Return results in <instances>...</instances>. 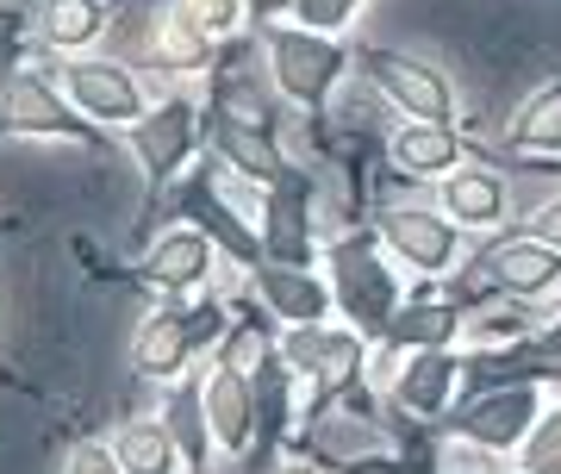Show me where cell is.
<instances>
[{"label": "cell", "instance_id": "1", "mask_svg": "<svg viewBox=\"0 0 561 474\" xmlns=\"http://www.w3.org/2000/svg\"><path fill=\"white\" fill-rule=\"evenodd\" d=\"M331 269H337V294H343V313L356 318V325H393V281H387V269L375 257H368V244H337V257H331Z\"/></svg>", "mask_w": 561, "mask_h": 474}, {"label": "cell", "instance_id": "2", "mask_svg": "<svg viewBox=\"0 0 561 474\" xmlns=\"http://www.w3.org/2000/svg\"><path fill=\"white\" fill-rule=\"evenodd\" d=\"M368 76L381 81L405 113L431 119V125H449V88H443V76H431L424 63L393 57V50H368Z\"/></svg>", "mask_w": 561, "mask_h": 474}, {"label": "cell", "instance_id": "3", "mask_svg": "<svg viewBox=\"0 0 561 474\" xmlns=\"http://www.w3.org/2000/svg\"><path fill=\"white\" fill-rule=\"evenodd\" d=\"M268 50H275V76H280V88L294 100H319L331 81H337V50L324 38H306V32H275L268 38Z\"/></svg>", "mask_w": 561, "mask_h": 474}, {"label": "cell", "instance_id": "4", "mask_svg": "<svg viewBox=\"0 0 561 474\" xmlns=\"http://www.w3.org/2000/svg\"><path fill=\"white\" fill-rule=\"evenodd\" d=\"M187 144H194V113L187 106H162V113H150L138 125V157L144 169H150V181H169L181 169V157H187Z\"/></svg>", "mask_w": 561, "mask_h": 474}, {"label": "cell", "instance_id": "5", "mask_svg": "<svg viewBox=\"0 0 561 474\" xmlns=\"http://www.w3.org/2000/svg\"><path fill=\"white\" fill-rule=\"evenodd\" d=\"M268 257L287 262V269L312 257V232H306V181L300 176L275 181V200H268Z\"/></svg>", "mask_w": 561, "mask_h": 474}, {"label": "cell", "instance_id": "6", "mask_svg": "<svg viewBox=\"0 0 561 474\" xmlns=\"http://www.w3.org/2000/svg\"><path fill=\"white\" fill-rule=\"evenodd\" d=\"M530 413H537V394H530V387H505V394H486L481 406H468V413H461V431L505 450V443H518V437L530 431Z\"/></svg>", "mask_w": 561, "mask_h": 474}, {"label": "cell", "instance_id": "7", "mask_svg": "<svg viewBox=\"0 0 561 474\" xmlns=\"http://www.w3.org/2000/svg\"><path fill=\"white\" fill-rule=\"evenodd\" d=\"M256 281H262V300L280 318H294V325H319L324 318V287L312 275L287 269V262H256Z\"/></svg>", "mask_w": 561, "mask_h": 474}, {"label": "cell", "instance_id": "8", "mask_svg": "<svg viewBox=\"0 0 561 474\" xmlns=\"http://www.w3.org/2000/svg\"><path fill=\"white\" fill-rule=\"evenodd\" d=\"M387 237H393L400 257L419 262V269H443V262L456 257V232H449L443 218H431V213H405V206H393V213H387Z\"/></svg>", "mask_w": 561, "mask_h": 474}, {"label": "cell", "instance_id": "9", "mask_svg": "<svg viewBox=\"0 0 561 474\" xmlns=\"http://www.w3.org/2000/svg\"><path fill=\"white\" fill-rule=\"evenodd\" d=\"M69 88H76V100L88 113L138 119V88H131V76H119L113 63H76V69H69Z\"/></svg>", "mask_w": 561, "mask_h": 474}, {"label": "cell", "instance_id": "10", "mask_svg": "<svg viewBox=\"0 0 561 474\" xmlns=\"http://www.w3.org/2000/svg\"><path fill=\"white\" fill-rule=\"evenodd\" d=\"M213 132H219V150L238 162L243 176H262V181H287L294 176V169L280 162L275 144L262 138V125H250V119H213Z\"/></svg>", "mask_w": 561, "mask_h": 474}, {"label": "cell", "instance_id": "11", "mask_svg": "<svg viewBox=\"0 0 561 474\" xmlns=\"http://www.w3.org/2000/svg\"><path fill=\"white\" fill-rule=\"evenodd\" d=\"M486 262H493V275H500L505 287L537 294V287H549V281L561 275V244H500Z\"/></svg>", "mask_w": 561, "mask_h": 474}, {"label": "cell", "instance_id": "12", "mask_svg": "<svg viewBox=\"0 0 561 474\" xmlns=\"http://www.w3.org/2000/svg\"><path fill=\"white\" fill-rule=\"evenodd\" d=\"M7 125H13V132H76V119L57 106V94L32 76L7 81Z\"/></svg>", "mask_w": 561, "mask_h": 474}, {"label": "cell", "instance_id": "13", "mask_svg": "<svg viewBox=\"0 0 561 474\" xmlns=\"http://www.w3.org/2000/svg\"><path fill=\"white\" fill-rule=\"evenodd\" d=\"M393 157H400V169H412V176H443V169L456 162V132L419 119V125H405L400 138H393Z\"/></svg>", "mask_w": 561, "mask_h": 474}, {"label": "cell", "instance_id": "14", "mask_svg": "<svg viewBox=\"0 0 561 474\" xmlns=\"http://www.w3.org/2000/svg\"><path fill=\"white\" fill-rule=\"evenodd\" d=\"M206 262H213L206 237L201 232H175V237H162L157 250H150V275H157L162 287H194V281L206 275Z\"/></svg>", "mask_w": 561, "mask_h": 474}, {"label": "cell", "instance_id": "15", "mask_svg": "<svg viewBox=\"0 0 561 474\" xmlns=\"http://www.w3.org/2000/svg\"><path fill=\"white\" fill-rule=\"evenodd\" d=\"M443 206H449L461 225H493V218L505 213V188L493 176L461 169V176H449V188H443Z\"/></svg>", "mask_w": 561, "mask_h": 474}, {"label": "cell", "instance_id": "16", "mask_svg": "<svg viewBox=\"0 0 561 474\" xmlns=\"http://www.w3.org/2000/svg\"><path fill=\"white\" fill-rule=\"evenodd\" d=\"M206 425L225 437V443H243L250 437V394H243V381L231 375V369H219V375L206 381Z\"/></svg>", "mask_w": 561, "mask_h": 474}, {"label": "cell", "instance_id": "17", "mask_svg": "<svg viewBox=\"0 0 561 474\" xmlns=\"http://www.w3.org/2000/svg\"><path fill=\"white\" fill-rule=\"evenodd\" d=\"M449 381H456V356L443 350H424L400 381V399L412 413H443V394H449Z\"/></svg>", "mask_w": 561, "mask_h": 474}, {"label": "cell", "instance_id": "18", "mask_svg": "<svg viewBox=\"0 0 561 474\" xmlns=\"http://www.w3.org/2000/svg\"><path fill=\"white\" fill-rule=\"evenodd\" d=\"M194 343V325H181V318H157L150 331L138 337V369L144 375H175L181 356Z\"/></svg>", "mask_w": 561, "mask_h": 474}, {"label": "cell", "instance_id": "19", "mask_svg": "<svg viewBox=\"0 0 561 474\" xmlns=\"http://www.w3.org/2000/svg\"><path fill=\"white\" fill-rule=\"evenodd\" d=\"M512 138H518L524 150H561V81L556 88H542V94L524 106V119H518Z\"/></svg>", "mask_w": 561, "mask_h": 474}, {"label": "cell", "instance_id": "20", "mask_svg": "<svg viewBox=\"0 0 561 474\" xmlns=\"http://www.w3.org/2000/svg\"><path fill=\"white\" fill-rule=\"evenodd\" d=\"M187 206H194V218H201V225H206V232H213V237H219V244H231V250H238V257H243V262H262V250H256V237H250V232H243V225H238V218H231V213H225V206H219V200H213V194H206V188H194V194H187Z\"/></svg>", "mask_w": 561, "mask_h": 474}, {"label": "cell", "instance_id": "21", "mask_svg": "<svg viewBox=\"0 0 561 474\" xmlns=\"http://www.w3.org/2000/svg\"><path fill=\"white\" fill-rule=\"evenodd\" d=\"M119 462H125V474H169V437H162V425H131L119 437Z\"/></svg>", "mask_w": 561, "mask_h": 474}, {"label": "cell", "instance_id": "22", "mask_svg": "<svg viewBox=\"0 0 561 474\" xmlns=\"http://www.w3.org/2000/svg\"><path fill=\"white\" fill-rule=\"evenodd\" d=\"M44 25H50L57 44H88L101 32V7H94V0H50V7H44Z\"/></svg>", "mask_w": 561, "mask_h": 474}, {"label": "cell", "instance_id": "23", "mask_svg": "<svg viewBox=\"0 0 561 474\" xmlns=\"http://www.w3.org/2000/svg\"><path fill=\"white\" fill-rule=\"evenodd\" d=\"M449 331H456L449 306H412V313L393 318V343H443Z\"/></svg>", "mask_w": 561, "mask_h": 474}, {"label": "cell", "instance_id": "24", "mask_svg": "<svg viewBox=\"0 0 561 474\" xmlns=\"http://www.w3.org/2000/svg\"><path fill=\"white\" fill-rule=\"evenodd\" d=\"M524 462L537 474H561V413L542 418V431L530 437V450H524Z\"/></svg>", "mask_w": 561, "mask_h": 474}, {"label": "cell", "instance_id": "25", "mask_svg": "<svg viewBox=\"0 0 561 474\" xmlns=\"http://www.w3.org/2000/svg\"><path fill=\"white\" fill-rule=\"evenodd\" d=\"M162 50L175 63H201V25L187 20V13H175V20L162 25Z\"/></svg>", "mask_w": 561, "mask_h": 474}, {"label": "cell", "instance_id": "26", "mask_svg": "<svg viewBox=\"0 0 561 474\" xmlns=\"http://www.w3.org/2000/svg\"><path fill=\"white\" fill-rule=\"evenodd\" d=\"M181 13L201 32H231L238 25V0H181Z\"/></svg>", "mask_w": 561, "mask_h": 474}, {"label": "cell", "instance_id": "27", "mask_svg": "<svg viewBox=\"0 0 561 474\" xmlns=\"http://www.w3.org/2000/svg\"><path fill=\"white\" fill-rule=\"evenodd\" d=\"M350 362H356V343H343V337H337V343H324V350H319V381H324V387L350 381Z\"/></svg>", "mask_w": 561, "mask_h": 474}, {"label": "cell", "instance_id": "28", "mask_svg": "<svg viewBox=\"0 0 561 474\" xmlns=\"http://www.w3.org/2000/svg\"><path fill=\"white\" fill-rule=\"evenodd\" d=\"M175 431L181 443H187V455H206V437H201V406H194V394L175 399Z\"/></svg>", "mask_w": 561, "mask_h": 474}, {"label": "cell", "instance_id": "29", "mask_svg": "<svg viewBox=\"0 0 561 474\" xmlns=\"http://www.w3.org/2000/svg\"><path fill=\"white\" fill-rule=\"evenodd\" d=\"M280 431V375L275 369H262V437Z\"/></svg>", "mask_w": 561, "mask_h": 474}, {"label": "cell", "instance_id": "30", "mask_svg": "<svg viewBox=\"0 0 561 474\" xmlns=\"http://www.w3.org/2000/svg\"><path fill=\"white\" fill-rule=\"evenodd\" d=\"M306 25H343L350 20V0H300Z\"/></svg>", "mask_w": 561, "mask_h": 474}, {"label": "cell", "instance_id": "31", "mask_svg": "<svg viewBox=\"0 0 561 474\" xmlns=\"http://www.w3.org/2000/svg\"><path fill=\"white\" fill-rule=\"evenodd\" d=\"M69 474H119V455H106V450H81Z\"/></svg>", "mask_w": 561, "mask_h": 474}, {"label": "cell", "instance_id": "32", "mask_svg": "<svg viewBox=\"0 0 561 474\" xmlns=\"http://www.w3.org/2000/svg\"><path fill=\"white\" fill-rule=\"evenodd\" d=\"M542 232H549V244H561V200L542 213Z\"/></svg>", "mask_w": 561, "mask_h": 474}, {"label": "cell", "instance_id": "33", "mask_svg": "<svg viewBox=\"0 0 561 474\" xmlns=\"http://www.w3.org/2000/svg\"><path fill=\"white\" fill-rule=\"evenodd\" d=\"M542 350H549V356H561V325L549 331V343H542Z\"/></svg>", "mask_w": 561, "mask_h": 474}, {"label": "cell", "instance_id": "34", "mask_svg": "<svg viewBox=\"0 0 561 474\" xmlns=\"http://www.w3.org/2000/svg\"><path fill=\"white\" fill-rule=\"evenodd\" d=\"M256 7H262V13H268V7H280V0H256Z\"/></svg>", "mask_w": 561, "mask_h": 474}, {"label": "cell", "instance_id": "35", "mask_svg": "<svg viewBox=\"0 0 561 474\" xmlns=\"http://www.w3.org/2000/svg\"><path fill=\"white\" fill-rule=\"evenodd\" d=\"M287 474H312V469H287Z\"/></svg>", "mask_w": 561, "mask_h": 474}]
</instances>
